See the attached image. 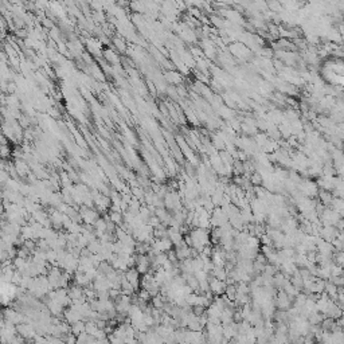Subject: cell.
I'll use <instances>...</instances> for the list:
<instances>
[{"mask_svg": "<svg viewBox=\"0 0 344 344\" xmlns=\"http://www.w3.org/2000/svg\"><path fill=\"white\" fill-rule=\"evenodd\" d=\"M226 285H227L226 281L219 280V278L214 277V276L208 277V289L212 292L214 296H222L223 293H225Z\"/></svg>", "mask_w": 344, "mask_h": 344, "instance_id": "1", "label": "cell"}]
</instances>
